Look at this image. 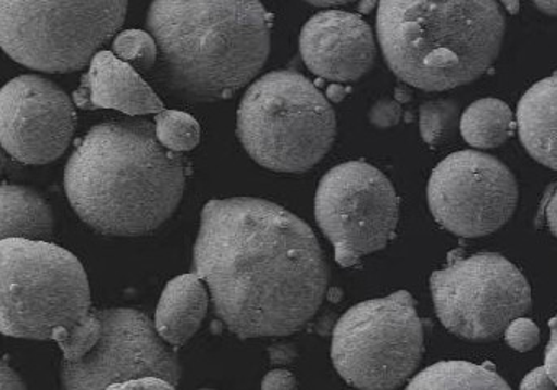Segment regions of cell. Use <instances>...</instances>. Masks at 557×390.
Listing matches in <instances>:
<instances>
[{
  "label": "cell",
  "mask_w": 557,
  "mask_h": 390,
  "mask_svg": "<svg viewBox=\"0 0 557 390\" xmlns=\"http://www.w3.org/2000/svg\"><path fill=\"white\" fill-rule=\"evenodd\" d=\"M193 273L219 320L240 340L286 337L323 304L326 257L311 228L263 199H212L202 209Z\"/></svg>",
  "instance_id": "1"
},
{
  "label": "cell",
  "mask_w": 557,
  "mask_h": 390,
  "mask_svg": "<svg viewBox=\"0 0 557 390\" xmlns=\"http://www.w3.org/2000/svg\"><path fill=\"white\" fill-rule=\"evenodd\" d=\"M185 184V160L158 141L153 124L137 118L92 127L64 167V192L77 217L111 237L162 227Z\"/></svg>",
  "instance_id": "2"
},
{
  "label": "cell",
  "mask_w": 557,
  "mask_h": 390,
  "mask_svg": "<svg viewBox=\"0 0 557 390\" xmlns=\"http://www.w3.org/2000/svg\"><path fill=\"white\" fill-rule=\"evenodd\" d=\"M147 28L163 86L183 101L231 97L269 60L272 17L260 0H153Z\"/></svg>",
  "instance_id": "3"
},
{
  "label": "cell",
  "mask_w": 557,
  "mask_h": 390,
  "mask_svg": "<svg viewBox=\"0 0 557 390\" xmlns=\"http://www.w3.org/2000/svg\"><path fill=\"white\" fill-rule=\"evenodd\" d=\"M505 28L498 0H380L376 14L389 70L428 92L484 76L500 54Z\"/></svg>",
  "instance_id": "4"
},
{
  "label": "cell",
  "mask_w": 557,
  "mask_h": 390,
  "mask_svg": "<svg viewBox=\"0 0 557 390\" xmlns=\"http://www.w3.org/2000/svg\"><path fill=\"white\" fill-rule=\"evenodd\" d=\"M0 334L57 341L64 360L89 353L101 335L88 274L71 251L45 240L0 241Z\"/></svg>",
  "instance_id": "5"
},
{
  "label": "cell",
  "mask_w": 557,
  "mask_h": 390,
  "mask_svg": "<svg viewBox=\"0 0 557 390\" xmlns=\"http://www.w3.org/2000/svg\"><path fill=\"white\" fill-rule=\"evenodd\" d=\"M336 114L321 90L296 71H273L244 93L237 137L256 163L276 173H305L336 140Z\"/></svg>",
  "instance_id": "6"
},
{
  "label": "cell",
  "mask_w": 557,
  "mask_h": 390,
  "mask_svg": "<svg viewBox=\"0 0 557 390\" xmlns=\"http://www.w3.org/2000/svg\"><path fill=\"white\" fill-rule=\"evenodd\" d=\"M128 0H0V48L41 73L64 74L91 63L121 30Z\"/></svg>",
  "instance_id": "7"
},
{
  "label": "cell",
  "mask_w": 557,
  "mask_h": 390,
  "mask_svg": "<svg viewBox=\"0 0 557 390\" xmlns=\"http://www.w3.org/2000/svg\"><path fill=\"white\" fill-rule=\"evenodd\" d=\"M423 353V324L407 290L354 305L333 331L334 367L357 389L400 387L418 369Z\"/></svg>",
  "instance_id": "8"
},
{
  "label": "cell",
  "mask_w": 557,
  "mask_h": 390,
  "mask_svg": "<svg viewBox=\"0 0 557 390\" xmlns=\"http://www.w3.org/2000/svg\"><path fill=\"white\" fill-rule=\"evenodd\" d=\"M431 295L443 327L472 343L498 340L531 309V287L513 263L497 253L454 257L431 274Z\"/></svg>",
  "instance_id": "9"
},
{
  "label": "cell",
  "mask_w": 557,
  "mask_h": 390,
  "mask_svg": "<svg viewBox=\"0 0 557 390\" xmlns=\"http://www.w3.org/2000/svg\"><path fill=\"white\" fill-rule=\"evenodd\" d=\"M314 214L337 263L350 267L393 240L400 201L382 171L349 161L324 174L315 190Z\"/></svg>",
  "instance_id": "10"
},
{
  "label": "cell",
  "mask_w": 557,
  "mask_h": 390,
  "mask_svg": "<svg viewBox=\"0 0 557 390\" xmlns=\"http://www.w3.org/2000/svg\"><path fill=\"white\" fill-rule=\"evenodd\" d=\"M434 221L462 238L500 230L518 205V183L507 164L482 151H457L444 158L428 183Z\"/></svg>",
  "instance_id": "11"
},
{
  "label": "cell",
  "mask_w": 557,
  "mask_h": 390,
  "mask_svg": "<svg viewBox=\"0 0 557 390\" xmlns=\"http://www.w3.org/2000/svg\"><path fill=\"white\" fill-rule=\"evenodd\" d=\"M101 320L98 343L86 356L61 364V387L71 390L114 389L138 377L154 376L176 386L182 364L147 315L134 309L96 312Z\"/></svg>",
  "instance_id": "12"
},
{
  "label": "cell",
  "mask_w": 557,
  "mask_h": 390,
  "mask_svg": "<svg viewBox=\"0 0 557 390\" xmlns=\"http://www.w3.org/2000/svg\"><path fill=\"white\" fill-rule=\"evenodd\" d=\"M76 108L50 79L24 74L0 89V147L25 164L63 156L76 128Z\"/></svg>",
  "instance_id": "13"
},
{
  "label": "cell",
  "mask_w": 557,
  "mask_h": 390,
  "mask_svg": "<svg viewBox=\"0 0 557 390\" xmlns=\"http://www.w3.org/2000/svg\"><path fill=\"white\" fill-rule=\"evenodd\" d=\"M299 53L311 73L333 83H352L372 70L376 43L359 15L326 11L309 18L299 35Z\"/></svg>",
  "instance_id": "14"
},
{
  "label": "cell",
  "mask_w": 557,
  "mask_h": 390,
  "mask_svg": "<svg viewBox=\"0 0 557 390\" xmlns=\"http://www.w3.org/2000/svg\"><path fill=\"white\" fill-rule=\"evenodd\" d=\"M76 108L111 109L128 117L158 114L163 104L140 74L111 51H98L89 63L82 86L74 92Z\"/></svg>",
  "instance_id": "15"
},
{
  "label": "cell",
  "mask_w": 557,
  "mask_h": 390,
  "mask_svg": "<svg viewBox=\"0 0 557 390\" xmlns=\"http://www.w3.org/2000/svg\"><path fill=\"white\" fill-rule=\"evenodd\" d=\"M517 127L531 158L557 171V74L537 80L518 102Z\"/></svg>",
  "instance_id": "16"
},
{
  "label": "cell",
  "mask_w": 557,
  "mask_h": 390,
  "mask_svg": "<svg viewBox=\"0 0 557 390\" xmlns=\"http://www.w3.org/2000/svg\"><path fill=\"white\" fill-rule=\"evenodd\" d=\"M208 302V290L198 274L170 280L154 312L158 335L172 347H183L201 327Z\"/></svg>",
  "instance_id": "17"
},
{
  "label": "cell",
  "mask_w": 557,
  "mask_h": 390,
  "mask_svg": "<svg viewBox=\"0 0 557 390\" xmlns=\"http://www.w3.org/2000/svg\"><path fill=\"white\" fill-rule=\"evenodd\" d=\"M54 217L50 205L30 187L0 186V241L8 238L50 241Z\"/></svg>",
  "instance_id": "18"
},
{
  "label": "cell",
  "mask_w": 557,
  "mask_h": 390,
  "mask_svg": "<svg viewBox=\"0 0 557 390\" xmlns=\"http://www.w3.org/2000/svg\"><path fill=\"white\" fill-rule=\"evenodd\" d=\"M513 112L500 99L487 97L473 102L460 117V134L467 144L476 150L502 147L513 134Z\"/></svg>",
  "instance_id": "19"
},
{
  "label": "cell",
  "mask_w": 557,
  "mask_h": 390,
  "mask_svg": "<svg viewBox=\"0 0 557 390\" xmlns=\"http://www.w3.org/2000/svg\"><path fill=\"white\" fill-rule=\"evenodd\" d=\"M413 390L443 389H510L507 380L498 376L494 369L466 361H443L421 370L408 383Z\"/></svg>",
  "instance_id": "20"
},
{
  "label": "cell",
  "mask_w": 557,
  "mask_h": 390,
  "mask_svg": "<svg viewBox=\"0 0 557 390\" xmlns=\"http://www.w3.org/2000/svg\"><path fill=\"white\" fill-rule=\"evenodd\" d=\"M459 124L460 108L453 99H437L421 105V137L431 148L441 147L453 140Z\"/></svg>",
  "instance_id": "21"
},
{
  "label": "cell",
  "mask_w": 557,
  "mask_h": 390,
  "mask_svg": "<svg viewBox=\"0 0 557 390\" xmlns=\"http://www.w3.org/2000/svg\"><path fill=\"white\" fill-rule=\"evenodd\" d=\"M154 134L158 141L170 151L195 150L201 140V127L191 115L180 111L158 112L154 118Z\"/></svg>",
  "instance_id": "22"
},
{
  "label": "cell",
  "mask_w": 557,
  "mask_h": 390,
  "mask_svg": "<svg viewBox=\"0 0 557 390\" xmlns=\"http://www.w3.org/2000/svg\"><path fill=\"white\" fill-rule=\"evenodd\" d=\"M114 53L140 70H150L158 60V47L150 32L125 30L114 40Z\"/></svg>",
  "instance_id": "23"
},
{
  "label": "cell",
  "mask_w": 557,
  "mask_h": 390,
  "mask_svg": "<svg viewBox=\"0 0 557 390\" xmlns=\"http://www.w3.org/2000/svg\"><path fill=\"white\" fill-rule=\"evenodd\" d=\"M504 335L508 347L520 351V353H527V351H531L540 344V328L536 327L534 322L528 320V318H515L508 325Z\"/></svg>",
  "instance_id": "24"
},
{
  "label": "cell",
  "mask_w": 557,
  "mask_h": 390,
  "mask_svg": "<svg viewBox=\"0 0 557 390\" xmlns=\"http://www.w3.org/2000/svg\"><path fill=\"white\" fill-rule=\"evenodd\" d=\"M537 224L544 225L547 231L557 238V180L544 190L537 209Z\"/></svg>",
  "instance_id": "25"
},
{
  "label": "cell",
  "mask_w": 557,
  "mask_h": 390,
  "mask_svg": "<svg viewBox=\"0 0 557 390\" xmlns=\"http://www.w3.org/2000/svg\"><path fill=\"white\" fill-rule=\"evenodd\" d=\"M401 105L398 101L382 99L370 111V124L379 128L395 127L401 121Z\"/></svg>",
  "instance_id": "26"
},
{
  "label": "cell",
  "mask_w": 557,
  "mask_h": 390,
  "mask_svg": "<svg viewBox=\"0 0 557 390\" xmlns=\"http://www.w3.org/2000/svg\"><path fill=\"white\" fill-rule=\"evenodd\" d=\"M550 338L544 353V367L557 387V315L549 322Z\"/></svg>",
  "instance_id": "27"
},
{
  "label": "cell",
  "mask_w": 557,
  "mask_h": 390,
  "mask_svg": "<svg viewBox=\"0 0 557 390\" xmlns=\"http://www.w3.org/2000/svg\"><path fill=\"white\" fill-rule=\"evenodd\" d=\"M520 389L534 390V389H556V383L550 379L549 373L546 367L541 366L531 370L523 380H521Z\"/></svg>",
  "instance_id": "28"
},
{
  "label": "cell",
  "mask_w": 557,
  "mask_h": 390,
  "mask_svg": "<svg viewBox=\"0 0 557 390\" xmlns=\"http://www.w3.org/2000/svg\"><path fill=\"white\" fill-rule=\"evenodd\" d=\"M114 389H176V386L170 383L169 380L162 379V377L145 376L138 377V379L127 380V382L119 383Z\"/></svg>",
  "instance_id": "29"
},
{
  "label": "cell",
  "mask_w": 557,
  "mask_h": 390,
  "mask_svg": "<svg viewBox=\"0 0 557 390\" xmlns=\"http://www.w3.org/2000/svg\"><path fill=\"white\" fill-rule=\"evenodd\" d=\"M262 389H296V379L289 370H272V373L267 374L265 379H263Z\"/></svg>",
  "instance_id": "30"
},
{
  "label": "cell",
  "mask_w": 557,
  "mask_h": 390,
  "mask_svg": "<svg viewBox=\"0 0 557 390\" xmlns=\"http://www.w3.org/2000/svg\"><path fill=\"white\" fill-rule=\"evenodd\" d=\"M27 383L11 366L0 360V390L25 389Z\"/></svg>",
  "instance_id": "31"
},
{
  "label": "cell",
  "mask_w": 557,
  "mask_h": 390,
  "mask_svg": "<svg viewBox=\"0 0 557 390\" xmlns=\"http://www.w3.org/2000/svg\"><path fill=\"white\" fill-rule=\"evenodd\" d=\"M270 357L273 364L292 363L295 360V351L286 344H280V347L270 348Z\"/></svg>",
  "instance_id": "32"
},
{
  "label": "cell",
  "mask_w": 557,
  "mask_h": 390,
  "mask_svg": "<svg viewBox=\"0 0 557 390\" xmlns=\"http://www.w3.org/2000/svg\"><path fill=\"white\" fill-rule=\"evenodd\" d=\"M531 2L543 14L549 15V17H557V0H531Z\"/></svg>",
  "instance_id": "33"
},
{
  "label": "cell",
  "mask_w": 557,
  "mask_h": 390,
  "mask_svg": "<svg viewBox=\"0 0 557 390\" xmlns=\"http://www.w3.org/2000/svg\"><path fill=\"white\" fill-rule=\"evenodd\" d=\"M306 2L318 8H334V5L350 4L354 0H306Z\"/></svg>",
  "instance_id": "34"
},
{
  "label": "cell",
  "mask_w": 557,
  "mask_h": 390,
  "mask_svg": "<svg viewBox=\"0 0 557 390\" xmlns=\"http://www.w3.org/2000/svg\"><path fill=\"white\" fill-rule=\"evenodd\" d=\"M344 96H346V89H344V86H341L339 83L333 84V86L330 87V97L334 102L343 101Z\"/></svg>",
  "instance_id": "35"
},
{
  "label": "cell",
  "mask_w": 557,
  "mask_h": 390,
  "mask_svg": "<svg viewBox=\"0 0 557 390\" xmlns=\"http://www.w3.org/2000/svg\"><path fill=\"white\" fill-rule=\"evenodd\" d=\"M504 8L510 12L511 15H517L520 12V0H498Z\"/></svg>",
  "instance_id": "36"
},
{
  "label": "cell",
  "mask_w": 557,
  "mask_h": 390,
  "mask_svg": "<svg viewBox=\"0 0 557 390\" xmlns=\"http://www.w3.org/2000/svg\"><path fill=\"white\" fill-rule=\"evenodd\" d=\"M396 93V101L398 102H408L410 101V92L408 90H405L404 87H398V89L395 90Z\"/></svg>",
  "instance_id": "37"
}]
</instances>
